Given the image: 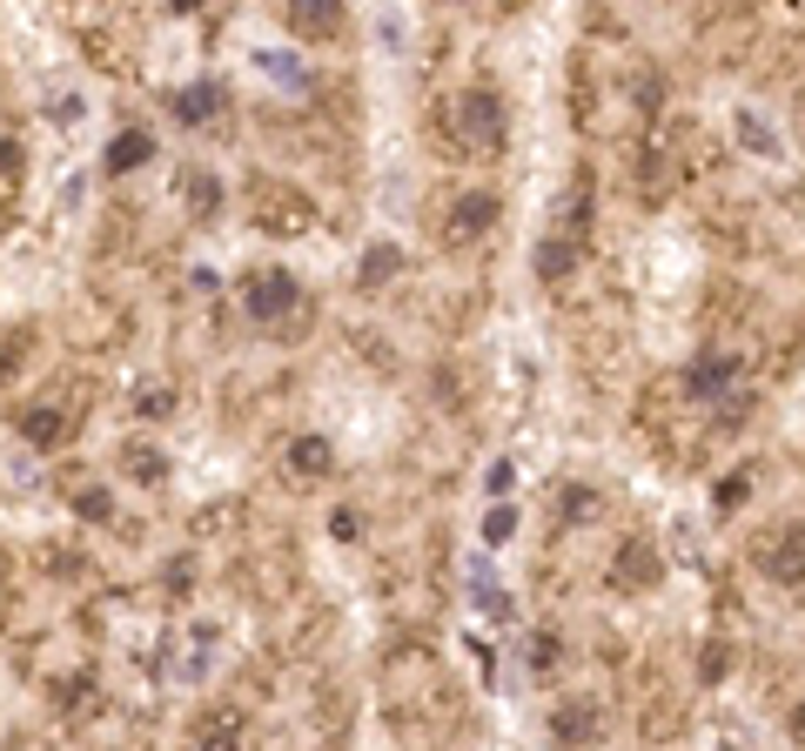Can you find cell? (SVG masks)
<instances>
[{"label": "cell", "mask_w": 805, "mask_h": 751, "mask_svg": "<svg viewBox=\"0 0 805 751\" xmlns=\"http://www.w3.org/2000/svg\"><path fill=\"white\" fill-rule=\"evenodd\" d=\"M456 135H464L470 148H496L504 141V101H496L490 88H470V95H456Z\"/></svg>", "instance_id": "cell-1"}, {"label": "cell", "mask_w": 805, "mask_h": 751, "mask_svg": "<svg viewBox=\"0 0 805 751\" xmlns=\"http://www.w3.org/2000/svg\"><path fill=\"white\" fill-rule=\"evenodd\" d=\"M242 302H249L255 323H282V315L302 302V289H295V275H289V268H262L255 283H249V296H242Z\"/></svg>", "instance_id": "cell-2"}, {"label": "cell", "mask_w": 805, "mask_h": 751, "mask_svg": "<svg viewBox=\"0 0 805 751\" xmlns=\"http://www.w3.org/2000/svg\"><path fill=\"white\" fill-rule=\"evenodd\" d=\"M732 135H739V148L745 154H758V162H785V135L765 122V108H752V101H739L732 108Z\"/></svg>", "instance_id": "cell-3"}, {"label": "cell", "mask_w": 805, "mask_h": 751, "mask_svg": "<svg viewBox=\"0 0 805 751\" xmlns=\"http://www.w3.org/2000/svg\"><path fill=\"white\" fill-rule=\"evenodd\" d=\"M739 370H745V363H739L732 349H705L699 363L684 370V397H725V389L739 383Z\"/></svg>", "instance_id": "cell-4"}, {"label": "cell", "mask_w": 805, "mask_h": 751, "mask_svg": "<svg viewBox=\"0 0 805 751\" xmlns=\"http://www.w3.org/2000/svg\"><path fill=\"white\" fill-rule=\"evenodd\" d=\"M188 751H242V711H202L188 725Z\"/></svg>", "instance_id": "cell-5"}, {"label": "cell", "mask_w": 805, "mask_h": 751, "mask_svg": "<svg viewBox=\"0 0 805 751\" xmlns=\"http://www.w3.org/2000/svg\"><path fill=\"white\" fill-rule=\"evenodd\" d=\"M758 571H765V577H779V584H798V577H805V530L765 537V550H758Z\"/></svg>", "instance_id": "cell-6"}, {"label": "cell", "mask_w": 805, "mask_h": 751, "mask_svg": "<svg viewBox=\"0 0 805 751\" xmlns=\"http://www.w3.org/2000/svg\"><path fill=\"white\" fill-rule=\"evenodd\" d=\"M464 584H470V604L483 611V617H496L504 624L511 617V590L496 584V571H490V558H464Z\"/></svg>", "instance_id": "cell-7"}, {"label": "cell", "mask_w": 805, "mask_h": 751, "mask_svg": "<svg viewBox=\"0 0 805 751\" xmlns=\"http://www.w3.org/2000/svg\"><path fill=\"white\" fill-rule=\"evenodd\" d=\"M490 222H496V195L490 188H470V195H456V202H450V235H456V242L483 235Z\"/></svg>", "instance_id": "cell-8"}, {"label": "cell", "mask_w": 805, "mask_h": 751, "mask_svg": "<svg viewBox=\"0 0 805 751\" xmlns=\"http://www.w3.org/2000/svg\"><path fill=\"white\" fill-rule=\"evenodd\" d=\"M551 738L557 744H591L598 738V704H584V698L578 704H557L551 711Z\"/></svg>", "instance_id": "cell-9"}, {"label": "cell", "mask_w": 805, "mask_h": 751, "mask_svg": "<svg viewBox=\"0 0 805 751\" xmlns=\"http://www.w3.org/2000/svg\"><path fill=\"white\" fill-rule=\"evenodd\" d=\"M141 162H155V135H148V128H122L108 141V168L114 175H135Z\"/></svg>", "instance_id": "cell-10"}, {"label": "cell", "mask_w": 805, "mask_h": 751, "mask_svg": "<svg viewBox=\"0 0 805 751\" xmlns=\"http://www.w3.org/2000/svg\"><path fill=\"white\" fill-rule=\"evenodd\" d=\"M175 108H181V122L202 128V122H215V114H222V88H215V82H188Z\"/></svg>", "instance_id": "cell-11"}, {"label": "cell", "mask_w": 805, "mask_h": 751, "mask_svg": "<svg viewBox=\"0 0 805 751\" xmlns=\"http://www.w3.org/2000/svg\"><path fill=\"white\" fill-rule=\"evenodd\" d=\"M255 67L268 74V82H282V88H302L310 74H302V61L289 54V48H255Z\"/></svg>", "instance_id": "cell-12"}, {"label": "cell", "mask_w": 805, "mask_h": 751, "mask_svg": "<svg viewBox=\"0 0 805 751\" xmlns=\"http://www.w3.org/2000/svg\"><path fill=\"white\" fill-rule=\"evenodd\" d=\"M181 202L196 209V215H215V209H222V188H215V175H209V168H188V175H181Z\"/></svg>", "instance_id": "cell-13"}, {"label": "cell", "mask_w": 805, "mask_h": 751, "mask_svg": "<svg viewBox=\"0 0 805 751\" xmlns=\"http://www.w3.org/2000/svg\"><path fill=\"white\" fill-rule=\"evenodd\" d=\"M329 463H336V450H329L323 437H295V443H289V470H302V477H323Z\"/></svg>", "instance_id": "cell-14"}, {"label": "cell", "mask_w": 805, "mask_h": 751, "mask_svg": "<svg viewBox=\"0 0 805 751\" xmlns=\"http://www.w3.org/2000/svg\"><path fill=\"white\" fill-rule=\"evenodd\" d=\"M61 429H67L61 410H27V416H21V437H27L34 450H54V443H61Z\"/></svg>", "instance_id": "cell-15"}, {"label": "cell", "mask_w": 805, "mask_h": 751, "mask_svg": "<svg viewBox=\"0 0 805 751\" xmlns=\"http://www.w3.org/2000/svg\"><path fill=\"white\" fill-rule=\"evenodd\" d=\"M745 490H752V477H745V470H732V477H718V484H712V510H718V517H732V510L745 503Z\"/></svg>", "instance_id": "cell-16"}, {"label": "cell", "mask_w": 805, "mask_h": 751, "mask_svg": "<svg viewBox=\"0 0 805 751\" xmlns=\"http://www.w3.org/2000/svg\"><path fill=\"white\" fill-rule=\"evenodd\" d=\"M570 262H578V249H570V242H557V235H551L544 249H537V275H544V283H557V275H570Z\"/></svg>", "instance_id": "cell-17"}, {"label": "cell", "mask_w": 805, "mask_h": 751, "mask_svg": "<svg viewBox=\"0 0 805 751\" xmlns=\"http://www.w3.org/2000/svg\"><path fill=\"white\" fill-rule=\"evenodd\" d=\"M403 41H410V14H397V8H382V14H376V48H382V54H397Z\"/></svg>", "instance_id": "cell-18"}, {"label": "cell", "mask_w": 805, "mask_h": 751, "mask_svg": "<svg viewBox=\"0 0 805 751\" xmlns=\"http://www.w3.org/2000/svg\"><path fill=\"white\" fill-rule=\"evenodd\" d=\"M591 510H598V497H591L584 484H564V490H557V524H564V517H570V524H584Z\"/></svg>", "instance_id": "cell-19"}, {"label": "cell", "mask_w": 805, "mask_h": 751, "mask_svg": "<svg viewBox=\"0 0 805 751\" xmlns=\"http://www.w3.org/2000/svg\"><path fill=\"white\" fill-rule=\"evenodd\" d=\"M511 537H517V503H496L490 517H483V543H490V550H504Z\"/></svg>", "instance_id": "cell-20"}, {"label": "cell", "mask_w": 805, "mask_h": 751, "mask_svg": "<svg viewBox=\"0 0 805 751\" xmlns=\"http://www.w3.org/2000/svg\"><path fill=\"white\" fill-rule=\"evenodd\" d=\"M397 262H403V249H390V242H376V249L363 255V283H369V289H376V283H390V268H397Z\"/></svg>", "instance_id": "cell-21"}, {"label": "cell", "mask_w": 805, "mask_h": 751, "mask_svg": "<svg viewBox=\"0 0 805 751\" xmlns=\"http://www.w3.org/2000/svg\"><path fill=\"white\" fill-rule=\"evenodd\" d=\"M128 470L141 484H162L168 477V463H162V450H148V443H128Z\"/></svg>", "instance_id": "cell-22"}, {"label": "cell", "mask_w": 805, "mask_h": 751, "mask_svg": "<svg viewBox=\"0 0 805 751\" xmlns=\"http://www.w3.org/2000/svg\"><path fill=\"white\" fill-rule=\"evenodd\" d=\"M483 490H490V497H496V503H504V497H511V490H517V463H511V456H496V463H490V470H483Z\"/></svg>", "instance_id": "cell-23"}, {"label": "cell", "mask_w": 805, "mask_h": 751, "mask_svg": "<svg viewBox=\"0 0 805 751\" xmlns=\"http://www.w3.org/2000/svg\"><path fill=\"white\" fill-rule=\"evenodd\" d=\"M295 21L310 27V34H329V27H336V0H302V8H295Z\"/></svg>", "instance_id": "cell-24"}, {"label": "cell", "mask_w": 805, "mask_h": 751, "mask_svg": "<svg viewBox=\"0 0 805 751\" xmlns=\"http://www.w3.org/2000/svg\"><path fill=\"white\" fill-rule=\"evenodd\" d=\"M74 510H81L88 524H108L114 517V503H108V490H88V497H74Z\"/></svg>", "instance_id": "cell-25"}, {"label": "cell", "mask_w": 805, "mask_h": 751, "mask_svg": "<svg viewBox=\"0 0 805 751\" xmlns=\"http://www.w3.org/2000/svg\"><path fill=\"white\" fill-rule=\"evenodd\" d=\"M671 543H678V558H684V564H699V530L684 524V517L671 524Z\"/></svg>", "instance_id": "cell-26"}, {"label": "cell", "mask_w": 805, "mask_h": 751, "mask_svg": "<svg viewBox=\"0 0 805 751\" xmlns=\"http://www.w3.org/2000/svg\"><path fill=\"white\" fill-rule=\"evenodd\" d=\"M329 530H336L342 543H356V537H363V517H356V510H336V517H329Z\"/></svg>", "instance_id": "cell-27"}, {"label": "cell", "mask_w": 805, "mask_h": 751, "mask_svg": "<svg viewBox=\"0 0 805 751\" xmlns=\"http://www.w3.org/2000/svg\"><path fill=\"white\" fill-rule=\"evenodd\" d=\"M557 664V638H551V630H544V638H537L530 644V671H551Z\"/></svg>", "instance_id": "cell-28"}, {"label": "cell", "mask_w": 805, "mask_h": 751, "mask_svg": "<svg viewBox=\"0 0 805 751\" xmlns=\"http://www.w3.org/2000/svg\"><path fill=\"white\" fill-rule=\"evenodd\" d=\"M168 403H175V397H168V389H141V397H135V410H141V416H162Z\"/></svg>", "instance_id": "cell-29"}, {"label": "cell", "mask_w": 805, "mask_h": 751, "mask_svg": "<svg viewBox=\"0 0 805 751\" xmlns=\"http://www.w3.org/2000/svg\"><path fill=\"white\" fill-rule=\"evenodd\" d=\"M0 168H14V148H8V135H0Z\"/></svg>", "instance_id": "cell-30"}, {"label": "cell", "mask_w": 805, "mask_h": 751, "mask_svg": "<svg viewBox=\"0 0 805 751\" xmlns=\"http://www.w3.org/2000/svg\"><path fill=\"white\" fill-rule=\"evenodd\" d=\"M792 731H798V738H805V711H798V718H792Z\"/></svg>", "instance_id": "cell-31"}]
</instances>
